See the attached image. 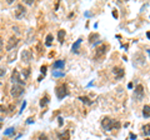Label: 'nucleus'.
I'll return each instance as SVG.
<instances>
[{
	"mask_svg": "<svg viewBox=\"0 0 150 140\" xmlns=\"http://www.w3.org/2000/svg\"><path fill=\"white\" fill-rule=\"evenodd\" d=\"M1 127H3V124H1V123H0V129H1Z\"/></svg>",
	"mask_w": 150,
	"mask_h": 140,
	"instance_id": "obj_36",
	"label": "nucleus"
},
{
	"mask_svg": "<svg viewBox=\"0 0 150 140\" xmlns=\"http://www.w3.org/2000/svg\"><path fill=\"white\" fill-rule=\"evenodd\" d=\"M106 50H108V45L101 44L100 46H98V48L95 49V55H94V58L95 59H101L103 57H105Z\"/></svg>",
	"mask_w": 150,
	"mask_h": 140,
	"instance_id": "obj_5",
	"label": "nucleus"
},
{
	"mask_svg": "<svg viewBox=\"0 0 150 140\" xmlns=\"http://www.w3.org/2000/svg\"><path fill=\"white\" fill-rule=\"evenodd\" d=\"M46 70H48V66H46V65H43V66L40 68V73L43 74V75H45V74H46Z\"/></svg>",
	"mask_w": 150,
	"mask_h": 140,
	"instance_id": "obj_24",
	"label": "nucleus"
},
{
	"mask_svg": "<svg viewBox=\"0 0 150 140\" xmlns=\"http://www.w3.org/2000/svg\"><path fill=\"white\" fill-rule=\"evenodd\" d=\"M6 73V69L5 68H0V76H4Z\"/></svg>",
	"mask_w": 150,
	"mask_h": 140,
	"instance_id": "obj_26",
	"label": "nucleus"
},
{
	"mask_svg": "<svg viewBox=\"0 0 150 140\" xmlns=\"http://www.w3.org/2000/svg\"><path fill=\"white\" fill-rule=\"evenodd\" d=\"M112 73H114V75L116 79H120L124 76V69L123 68H119V66H115L112 69Z\"/></svg>",
	"mask_w": 150,
	"mask_h": 140,
	"instance_id": "obj_10",
	"label": "nucleus"
},
{
	"mask_svg": "<svg viewBox=\"0 0 150 140\" xmlns=\"http://www.w3.org/2000/svg\"><path fill=\"white\" fill-rule=\"evenodd\" d=\"M55 93H56V96H58L59 100H62L65 96H68L69 90H68L67 84H60V85H58L56 89H55Z\"/></svg>",
	"mask_w": 150,
	"mask_h": 140,
	"instance_id": "obj_2",
	"label": "nucleus"
},
{
	"mask_svg": "<svg viewBox=\"0 0 150 140\" xmlns=\"http://www.w3.org/2000/svg\"><path fill=\"white\" fill-rule=\"evenodd\" d=\"M25 106H26V101H23V104H21V108H20V111H19V114H21V113H23V110L25 109Z\"/></svg>",
	"mask_w": 150,
	"mask_h": 140,
	"instance_id": "obj_27",
	"label": "nucleus"
},
{
	"mask_svg": "<svg viewBox=\"0 0 150 140\" xmlns=\"http://www.w3.org/2000/svg\"><path fill=\"white\" fill-rule=\"evenodd\" d=\"M144 130V135H146V136H150V124H146L145 127L143 128Z\"/></svg>",
	"mask_w": 150,
	"mask_h": 140,
	"instance_id": "obj_20",
	"label": "nucleus"
},
{
	"mask_svg": "<svg viewBox=\"0 0 150 140\" xmlns=\"http://www.w3.org/2000/svg\"><path fill=\"white\" fill-rule=\"evenodd\" d=\"M0 60H1V57H0Z\"/></svg>",
	"mask_w": 150,
	"mask_h": 140,
	"instance_id": "obj_38",
	"label": "nucleus"
},
{
	"mask_svg": "<svg viewBox=\"0 0 150 140\" xmlns=\"http://www.w3.org/2000/svg\"><path fill=\"white\" fill-rule=\"evenodd\" d=\"M16 59V51L15 50H11L8 55V63H14Z\"/></svg>",
	"mask_w": 150,
	"mask_h": 140,
	"instance_id": "obj_14",
	"label": "nucleus"
},
{
	"mask_svg": "<svg viewBox=\"0 0 150 140\" xmlns=\"http://www.w3.org/2000/svg\"><path fill=\"white\" fill-rule=\"evenodd\" d=\"M51 41H53V35L48 34V36H46V45L50 46V45H51Z\"/></svg>",
	"mask_w": 150,
	"mask_h": 140,
	"instance_id": "obj_22",
	"label": "nucleus"
},
{
	"mask_svg": "<svg viewBox=\"0 0 150 140\" xmlns=\"http://www.w3.org/2000/svg\"><path fill=\"white\" fill-rule=\"evenodd\" d=\"M0 123H1V118H0Z\"/></svg>",
	"mask_w": 150,
	"mask_h": 140,
	"instance_id": "obj_37",
	"label": "nucleus"
},
{
	"mask_svg": "<svg viewBox=\"0 0 150 140\" xmlns=\"http://www.w3.org/2000/svg\"><path fill=\"white\" fill-rule=\"evenodd\" d=\"M14 134H15V128L14 127L8 128L5 132H4V135H5V136H11V135H14Z\"/></svg>",
	"mask_w": 150,
	"mask_h": 140,
	"instance_id": "obj_16",
	"label": "nucleus"
},
{
	"mask_svg": "<svg viewBox=\"0 0 150 140\" xmlns=\"http://www.w3.org/2000/svg\"><path fill=\"white\" fill-rule=\"evenodd\" d=\"M64 66H65V62H64V60H62V59L55 60V62L53 63V68H54V70H55V69H63Z\"/></svg>",
	"mask_w": 150,
	"mask_h": 140,
	"instance_id": "obj_12",
	"label": "nucleus"
},
{
	"mask_svg": "<svg viewBox=\"0 0 150 140\" xmlns=\"http://www.w3.org/2000/svg\"><path fill=\"white\" fill-rule=\"evenodd\" d=\"M53 76H55V78H62V76H65V73L64 71H54L53 73Z\"/></svg>",
	"mask_w": 150,
	"mask_h": 140,
	"instance_id": "obj_21",
	"label": "nucleus"
},
{
	"mask_svg": "<svg viewBox=\"0 0 150 140\" xmlns=\"http://www.w3.org/2000/svg\"><path fill=\"white\" fill-rule=\"evenodd\" d=\"M145 96V93H144V86L142 84H139V85L135 88L134 90V100L135 101H142Z\"/></svg>",
	"mask_w": 150,
	"mask_h": 140,
	"instance_id": "obj_3",
	"label": "nucleus"
},
{
	"mask_svg": "<svg viewBox=\"0 0 150 140\" xmlns=\"http://www.w3.org/2000/svg\"><path fill=\"white\" fill-rule=\"evenodd\" d=\"M143 116L145 119L150 118V105H144V108H143Z\"/></svg>",
	"mask_w": 150,
	"mask_h": 140,
	"instance_id": "obj_15",
	"label": "nucleus"
},
{
	"mask_svg": "<svg viewBox=\"0 0 150 140\" xmlns=\"http://www.w3.org/2000/svg\"><path fill=\"white\" fill-rule=\"evenodd\" d=\"M23 93H24V86L19 85V84H15V85H14L11 89H10V94H11V96H14V98L21 96Z\"/></svg>",
	"mask_w": 150,
	"mask_h": 140,
	"instance_id": "obj_4",
	"label": "nucleus"
},
{
	"mask_svg": "<svg viewBox=\"0 0 150 140\" xmlns=\"http://www.w3.org/2000/svg\"><path fill=\"white\" fill-rule=\"evenodd\" d=\"M112 16H114L115 19L118 18V10H116V9H114V10H112Z\"/></svg>",
	"mask_w": 150,
	"mask_h": 140,
	"instance_id": "obj_30",
	"label": "nucleus"
},
{
	"mask_svg": "<svg viewBox=\"0 0 150 140\" xmlns=\"http://www.w3.org/2000/svg\"><path fill=\"white\" fill-rule=\"evenodd\" d=\"M23 75H24L25 78L29 76V75H30V69H29V68H28V69H24V73H23Z\"/></svg>",
	"mask_w": 150,
	"mask_h": 140,
	"instance_id": "obj_25",
	"label": "nucleus"
},
{
	"mask_svg": "<svg viewBox=\"0 0 150 140\" xmlns=\"http://www.w3.org/2000/svg\"><path fill=\"white\" fill-rule=\"evenodd\" d=\"M101 127L105 132H111V130H114V129H119L120 123L118 120H114V119H110V118H108V116H105V118L101 120Z\"/></svg>",
	"mask_w": 150,
	"mask_h": 140,
	"instance_id": "obj_1",
	"label": "nucleus"
},
{
	"mask_svg": "<svg viewBox=\"0 0 150 140\" xmlns=\"http://www.w3.org/2000/svg\"><path fill=\"white\" fill-rule=\"evenodd\" d=\"M33 123H34V118H33V116L26 119V124H33Z\"/></svg>",
	"mask_w": 150,
	"mask_h": 140,
	"instance_id": "obj_28",
	"label": "nucleus"
},
{
	"mask_svg": "<svg viewBox=\"0 0 150 140\" xmlns=\"http://www.w3.org/2000/svg\"><path fill=\"white\" fill-rule=\"evenodd\" d=\"M33 3H34L33 0H26L25 1V4H28V5H33Z\"/></svg>",
	"mask_w": 150,
	"mask_h": 140,
	"instance_id": "obj_31",
	"label": "nucleus"
},
{
	"mask_svg": "<svg viewBox=\"0 0 150 140\" xmlns=\"http://www.w3.org/2000/svg\"><path fill=\"white\" fill-rule=\"evenodd\" d=\"M38 140H49V138H48V135H46L45 133H41L39 135V138H38Z\"/></svg>",
	"mask_w": 150,
	"mask_h": 140,
	"instance_id": "obj_23",
	"label": "nucleus"
},
{
	"mask_svg": "<svg viewBox=\"0 0 150 140\" xmlns=\"http://www.w3.org/2000/svg\"><path fill=\"white\" fill-rule=\"evenodd\" d=\"M18 43H19V39L16 38L15 35L10 36V39H9L8 44H6V50H8V51H11V50H14V49H15V46L18 45Z\"/></svg>",
	"mask_w": 150,
	"mask_h": 140,
	"instance_id": "obj_8",
	"label": "nucleus"
},
{
	"mask_svg": "<svg viewBox=\"0 0 150 140\" xmlns=\"http://www.w3.org/2000/svg\"><path fill=\"white\" fill-rule=\"evenodd\" d=\"M48 103H49V95H45V96L41 98V100H40V106H41V108H44V106L48 104Z\"/></svg>",
	"mask_w": 150,
	"mask_h": 140,
	"instance_id": "obj_18",
	"label": "nucleus"
},
{
	"mask_svg": "<svg viewBox=\"0 0 150 140\" xmlns=\"http://www.w3.org/2000/svg\"><path fill=\"white\" fill-rule=\"evenodd\" d=\"M64 36H65V30H59L58 31V40L60 44L64 43Z\"/></svg>",
	"mask_w": 150,
	"mask_h": 140,
	"instance_id": "obj_17",
	"label": "nucleus"
},
{
	"mask_svg": "<svg viewBox=\"0 0 150 140\" xmlns=\"http://www.w3.org/2000/svg\"><path fill=\"white\" fill-rule=\"evenodd\" d=\"M79 100H81L84 104H86V105H91L93 104V101L89 99L88 96H79Z\"/></svg>",
	"mask_w": 150,
	"mask_h": 140,
	"instance_id": "obj_19",
	"label": "nucleus"
},
{
	"mask_svg": "<svg viewBox=\"0 0 150 140\" xmlns=\"http://www.w3.org/2000/svg\"><path fill=\"white\" fill-rule=\"evenodd\" d=\"M130 139H131V140H135V139H137V135H134V134H130Z\"/></svg>",
	"mask_w": 150,
	"mask_h": 140,
	"instance_id": "obj_33",
	"label": "nucleus"
},
{
	"mask_svg": "<svg viewBox=\"0 0 150 140\" xmlns=\"http://www.w3.org/2000/svg\"><path fill=\"white\" fill-rule=\"evenodd\" d=\"M58 139L59 140H70V133L68 132V130H65V132H63V133H59Z\"/></svg>",
	"mask_w": 150,
	"mask_h": 140,
	"instance_id": "obj_13",
	"label": "nucleus"
},
{
	"mask_svg": "<svg viewBox=\"0 0 150 140\" xmlns=\"http://www.w3.org/2000/svg\"><path fill=\"white\" fill-rule=\"evenodd\" d=\"M146 53L149 54V57H150V49H148V50H146Z\"/></svg>",
	"mask_w": 150,
	"mask_h": 140,
	"instance_id": "obj_35",
	"label": "nucleus"
},
{
	"mask_svg": "<svg viewBox=\"0 0 150 140\" xmlns=\"http://www.w3.org/2000/svg\"><path fill=\"white\" fill-rule=\"evenodd\" d=\"M81 43H83V39H81V38H79L76 41H75V44L71 46V51H73L74 54H78V53H79V49H80Z\"/></svg>",
	"mask_w": 150,
	"mask_h": 140,
	"instance_id": "obj_11",
	"label": "nucleus"
},
{
	"mask_svg": "<svg viewBox=\"0 0 150 140\" xmlns=\"http://www.w3.org/2000/svg\"><path fill=\"white\" fill-rule=\"evenodd\" d=\"M146 36H148V39H150V31L146 33Z\"/></svg>",
	"mask_w": 150,
	"mask_h": 140,
	"instance_id": "obj_34",
	"label": "nucleus"
},
{
	"mask_svg": "<svg viewBox=\"0 0 150 140\" xmlns=\"http://www.w3.org/2000/svg\"><path fill=\"white\" fill-rule=\"evenodd\" d=\"M10 80H11V83H14V84H19V85H21V86H24V85H25V81H21V80H20V74H19V71H18L16 69H14V70H13V74H11Z\"/></svg>",
	"mask_w": 150,
	"mask_h": 140,
	"instance_id": "obj_7",
	"label": "nucleus"
},
{
	"mask_svg": "<svg viewBox=\"0 0 150 140\" xmlns=\"http://www.w3.org/2000/svg\"><path fill=\"white\" fill-rule=\"evenodd\" d=\"M3 46H4V40H3L1 36H0V51L3 50Z\"/></svg>",
	"mask_w": 150,
	"mask_h": 140,
	"instance_id": "obj_29",
	"label": "nucleus"
},
{
	"mask_svg": "<svg viewBox=\"0 0 150 140\" xmlns=\"http://www.w3.org/2000/svg\"><path fill=\"white\" fill-rule=\"evenodd\" d=\"M146 140H149V139H146Z\"/></svg>",
	"mask_w": 150,
	"mask_h": 140,
	"instance_id": "obj_39",
	"label": "nucleus"
},
{
	"mask_svg": "<svg viewBox=\"0 0 150 140\" xmlns=\"http://www.w3.org/2000/svg\"><path fill=\"white\" fill-rule=\"evenodd\" d=\"M58 120H59V125H60V127H62V125H63V118H60V116H59Z\"/></svg>",
	"mask_w": 150,
	"mask_h": 140,
	"instance_id": "obj_32",
	"label": "nucleus"
},
{
	"mask_svg": "<svg viewBox=\"0 0 150 140\" xmlns=\"http://www.w3.org/2000/svg\"><path fill=\"white\" fill-rule=\"evenodd\" d=\"M21 59H23V62L24 63H29L31 60V51L30 50H23Z\"/></svg>",
	"mask_w": 150,
	"mask_h": 140,
	"instance_id": "obj_9",
	"label": "nucleus"
},
{
	"mask_svg": "<svg viewBox=\"0 0 150 140\" xmlns=\"http://www.w3.org/2000/svg\"><path fill=\"white\" fill-rule=\"evenodd\" d=\"M26 14V9L25 6L23 5V4H18L16 8H15V13H14V15H15L16 19H21V18H24Z\"/></svg>",
	"mask_w": 150,
	"mask_h": 140,
	"instance_id": "obj_6",
	"label": "nucleus"
},
{
	"mask_svg": "<svg viewBox=\"0 0 150 140\" xmlns=\"http://www.w3.org/2000/svg\"><path fill=\"white\" fill-rule=\"evenodd\" d=\"M0 84H1V83H0Z\"/></svg>",
	"mask_w": 150,
	"mask_h": 140,
	"instance_id": "obj_40",
	"label": "nucleus"
}]
</instances>
